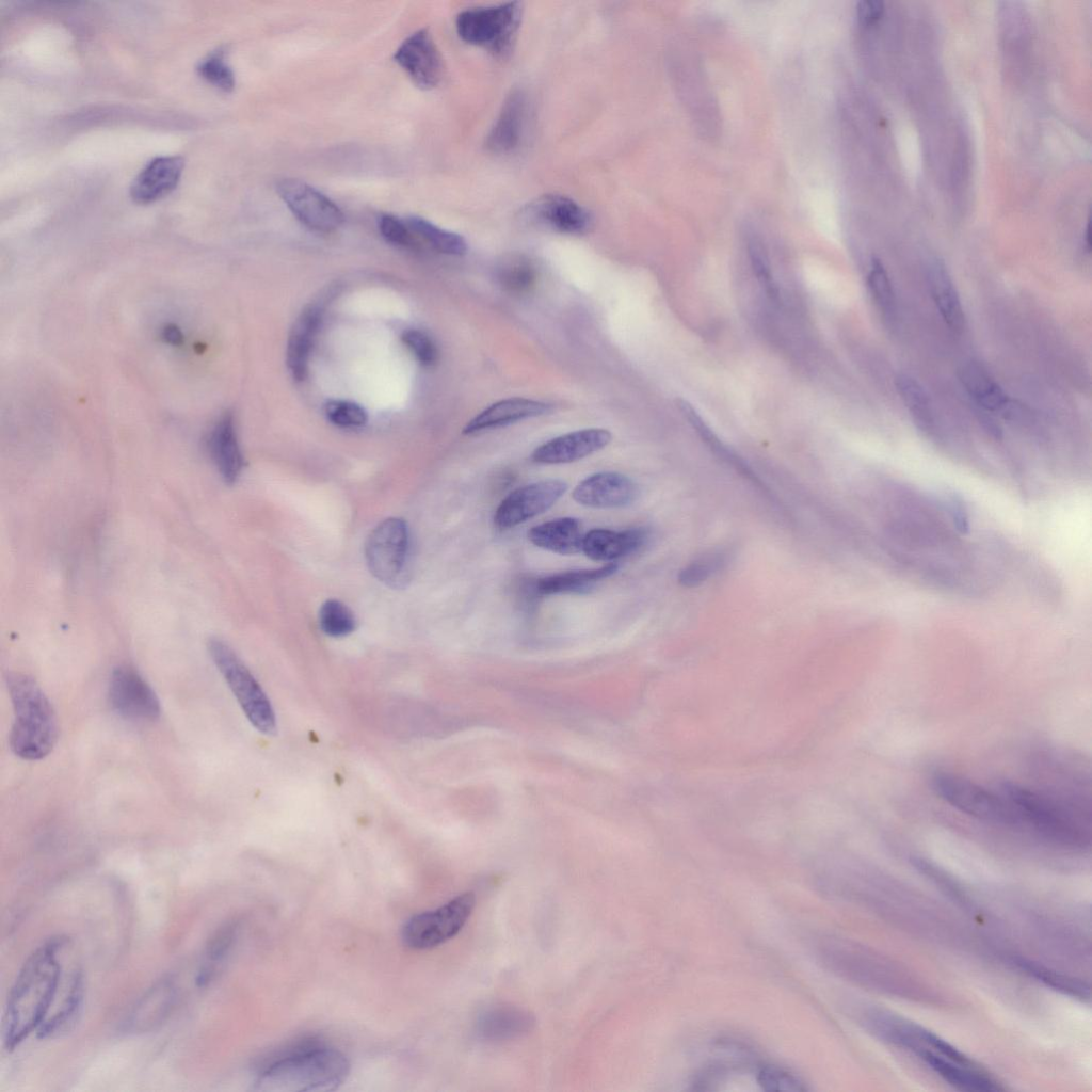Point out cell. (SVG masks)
I'll list each match as a JSON object with an SVG mask.
<instances>
[{
    "instance_id": "cell-1",
    "label": "cell",
    "mask_w": 1092,
    "mask_h": 1092,
    "mask_svg": "<svg viewBox=\"0 0 1092 1092\" xmlns=\"http://www.w3.org/2000/svg\"><path fill=\"white\" fill-rule=\"evenodd\" d=\"M67 938L52 937L37 947L20 968L7 996L3 1043L12 1050L49 1016L63 978Z\"/></svg>"
},
{
    "instance_id": "cell-2",
    "label": "cell",
    "mask_w": 1092,
    "mask_h": 1092,
    "mask_svg": "<svg viewBox=\"0 0 1092 1092\" xmlns=\"http://www.w3.org/2000/svg\"><path fill=\"white\" fill-rule=\"evenodd\" d=\"M349 1073L350 1062L341 1051L327 1047L317 1039H303L266 1060L258 1072L254 1090L333 1091L346 1081Z\"/></svg>"
},
{
    "instance_id": "cell-3",
    "label": "cell",
    "mask_w": 1092,
    "mask_h": 1092,
    "mask_svg": "<svg viewBox=\"0 0 1092 1092\" xmlns=\"http://www.w3.org/2000/svg\"><path fill=\"white\" fill-rule=\"evenodd\" d=\"M7 688L14 709L10 746L22 759H42L52 751L58 739L54 709L36 680L29 675L10 674Z\"/></svg>"
},
{
    "instance_id": "cell-4",
    "label": "cell",
    "mask_w": 1092,
    "mask_h": 1092,
    "mask_svg": "<svg viewBox=\"0 0 1092 1092\" xmlns=\"http://www.w3.org/2000/svg\"><path fill=\"white\" fill-rule=\"evenodd\" d=\"M999 792L1015 815L1017 825H1025L1056 842H1083L1081 826L1071 814L1049 799L1018 785L1006 783Z\"/></svg>"
},
{
    "instance_id": "cell-5",
    "label": "cell",
    "mask_w": 1092,
    "mask_h": 1092,
    "mask_svg": "<svg viewBox=\"0 0 1092 1092\" xmlns=\"http://www.w3.org/2000/svg\"><path fill=\"white\" fill-rule=\"evenodd\" d=\"M208 651L248 721L263 734H275L276 719L271 703L235 651L220 639H211Z\"/></svg>"
},
{
    "instance_id": "cell-6",
    "label": "cell",
    "mask_w": 1092,
    "mask_h": 1092,
    "mask_svg": "<svg viewBox=\"0 0 1092 1092\" xmlns=\"http://www.w3.org/2000/svg\"><path fill=\"white\" fill-rule=\"evenodd\" d=\"M520 19V4L507 2L463 10L456 16L455 28L464 42L504 54L514 42Z\"/></svg>"
},
{
    "instance_id": "cell-7",
    "label": "cell",
    "mask_w": 1092,
    "mask_h": 1092,
    "mask_svg": "<svg viewBox=\"0 0 1092 1092\" xmlns=\"http://www.w3.org/2000/svg\"><path fill=\"white\" fill-rule=\"evenodd\" d=\"M410 555V531L404 519L388 517L379 523L365 543L370 573L391 588L405 583Z\"/></svg>"
},
{
    "instance_id": "cell-8",
    "label": "cell",
    "mask_w": 1092,
    "mask_h": 1092,
    "mask_svg": "<svg viewBox=\"0 0 1092 1092\" xmlns=\"http://www.w3.org/2000/svg\"><path fill=\"white\" fill-rule=\"evenodd\" d=\"M476 897L466 892L441 906L412 916L402 928V941L412 949H430L454 937L467 922Z\"/></svg>"
},
{
    "instance_id": "cell-9",
    "label": "cell",
    "mask_w": 1092,
    "mask_h": 1092,
    "mask_svg": "<svg viewBox=\"0 0 1092 1092\" xmlns=\"http://www.w3.org/2000/svg\"><path fill=\"white\" fill-rule=\"evenodd\" d=\"M934 791L941 799L962 813L979 820L1005 825H1017L1016 818L1005 797L950 773H936L932 778Z\"/></svg>"
},
{
    "instance_id": "cell-10",
    "label": "cell",
    "mask_w": 1092,
    "mask_h": 1092,
    "mask_svg": "<svg viewBox=\"0 0 1092 1092\" xmlns=\"http://www.w3.org/2000/svg\"><path fill=\"white\" fill-rule=\"evenodd\" d=\"M276 192L296 219L312 230L330 232L344 221L334 202L302 180L284 178L276 183Z\"/></svg>"
},
{
    "instance_id": "cell-11",
    "label": "cell",
    "mask_w": 1092,
    "mask_h": 1092,
    "mask_svg": "<svg viewBox=\"0 0 1092 1092\" xmlns=\"http://www.w3.org/2000/svg\"><path fill=\"white\" fill-rule=\"evenodd\" d=\"M566 491L567 483L559 479L518 487L500 502L494 514V524L500 530L512 529L546 512Z\"/></svg>"
},
{
    "instance_id": "cell-12",
    "label": "cell",
    "mask_w": 1092,
    "mask_h": 1092,
    "mask_svg": "<svg viewBox=\"0 0 1092 1092\" xmlns=\"http://www.w3.org/2000/svg\"><path fill=\"white\" fill-rule=\"evenodd\" d=\"M112 708L133 721H154L161 712L160 702L146 680L129 665L113 670L109 684Z\"/></svg>"
},
{
    "instance_id": "cell-13",
    "label": "cell",
    "mask_w": 1092,
    "mask_h": 1092,
    "mask_svg": "<svg viewBox=\"0 0 1092 1092\" xmlns=\"http://www.w3.org/2000/svg\"><path fill=\"white\" fill-rule=\"evenodd\" d=\"M394 59L421 89H433L443 78V60L427 29H420L406 37L396 50Z\"/></svg>"
},
{
    "instance_id": "cell-14",
    "label": "cell",
    "mask_w": 1092,
    "mask_h": 1092,
    "mask_svg": "<svg viewBox=\"0 0 1092 1092\" xmlns=\"http://www.w3.org/2000/svg\"><path fill=\"white\" fill-rule=\"evenodd\" d=\"M638 496L636 482L614 471L591 475L578 483L572 493L577 503L595 509L625 508L632 504Z\"/></svg>"
},
{
    "instance_id": "cell-15",
    "label": "cell",
    "mask_w": 1092,
    "mask_h": 1092,
    "mask_svg": "<svg viewBox=\"0 0 1092 1092\" xmlns=\"http://www.w3.org/2000/svg\"><path fill=\"white\" fill-rule=\"evenodd\" d=\"M525 214L532 221L553 230L582 235L589 231L591 213L573 198L561 194H545L531 202Z\"/></svg>"
},
{
    "instance_id": "cell-16",
    "label": "cell",
    "mask_w": 1092,
    "mask_h": 1092,
    "mask_svg": "<svg viewBox=\"0 0 1092 1092\" xmlns=\"http://www.w3.org/2000/svg\"><path fill=\"white\" fill-rule=\"evenodd\" d=\"M177 998L178 990L175 981L171 978H162L134 1003L123 1022V1030L132 1034L156 1030L172 1014Z\"/></svg>"
},
{
    "instance_id": "cell-17",
    "label": "cell",
    "mask_w": 1092,
    "mask_h": 1092,
    "mask_svg": "<svg viewBox=\"0 0 1092 1092\" xmlns=\"http://www.w3.org/2000/svg\"><path fill=\"white\" fill-rule=\"evenodd\" d=\"M606 429L590 428L555 437L534 449L531 460L540 464H566L584 459L611 441Z\"/></svg>"
},
{
    "instance_id": "cell-18",
    "label": "cell",
    "mask_w": 1092,
    "mask_h": 1092,
    "mask_svg": "<svg viewBox=\"0 0 1092 1092\" xmlns=\"http://www.w3.org/2000/svg\"><path fill=\"white\" fill-rule=\"evenodd\" d=\"M183 165L180 156H161L150 160L131 183L132 199L148 204L168 194L177 186Z\"/></svg>"
},
{
    "instance_id": "cell-19",
    "label": "cell",
    "mask_w": 1092,
    "mask_h": 1092,
    "mask_svg": "<svg viewBox=\"0 0 1092 1092\" xmlns=\"http://www.w3.org/2000/svg\"><path fill=\"white\" fill-rule=\"evenodd\" d=\"M647 540L648 533L644 528H597L584 533L581 551L594 561L611 563L639 551Z\"/></svg>"
},
{
    "instance_id": "cell-20",
    "label": "cell",
    "mask_w": 1092,
    "mask_h": 1092,
    "mask_svg": "<svg viewBox=\"0 0 1092 1092\" xmlns=\"http://www.w3.org/2000/svg\"><path fill=\"white\" fill-rule=\"evenodd\" d=\"M551 411L550 404L537 400L518 397L500 400L468 421L463 429V434L481 433L528 418L547 415Z\"/></svg>"
},
{
    "instance_id": "cell-21",
    "label": "cell",
    "mask_w": 1092,
    "mask_h": 1092,
    "mask_svg": "<svg viewBox=\"0 0 1092 1092\" xmlns=\"http://www.w3.org/2000/svg\"><path fill=\"white\" fill-rule=\"evenodd\" d=\"M527 117V100L520 90L512 91L487 133L486 148L495 154L515 150L523 139Z\"/></svg>"
},
{
    "instance_id": "cell-22",
    "label": "cell",
    "mask_w": 1092,
    "mask_h": 1092,
    "mask_svg": "<svg viewBox=\"0 0 1092 1092\" xmlns=\"http://www.w3.org/2000/svg\"><path fill=\"white\" fill-rule=\"evenodd\" d=\"M938 1076L967 1091H1000L1005 1088L980 1066H967L927 1048L912 1050Z\"/></svg>"
},
{
    "instance_id": "cell-23",
    "label": "cell",
    "mask_w": 1092,
    "mask_h": 1092,
    "mask_svg": "<svg viewBox=\"0 0 1092 1092\" xmlns=\"http://www.w3.org/2000/svg\"><path fill=\"white\" fill-rule=\"evenodd\" d=\"M208 450L223 480L232 484L239 478L244 460L241 453L232 415L225 414L214 424L208 437Z\"/></svg>"
},
{
    "instance_id": "cell-24",
    "label": "cell",
    "mask_w": 1092,
    "mask_h": 1092,
    "mask_svg": "<svg viewBox=\"0 0 1092 1092\" xmlns=\"http://www.w3.org/2000/svg\"><path fill=\"white\" fill-rule=\"evenodd\" d=\"M322 320V309L306 307L294 321L287 342L286 360L293 379L303 381L307 374L308 358Z\"/></svg>"
},
{
    "instance_id": "cell-25",
    "label": "cell",
    "mask_w": 1092,
    "mask_h": 1092,
    "mask_svg": "<svg viewBox=\"0 0 1092 1092\" xmlns=\"http://www.w3.org/2000/svg\"><path fill=\"white\" fill-rule=\"evenodd\" d=\"M582 525L574 517H560L532 527L529 541L539 548L558 555H575L581 551Z\"/></svg>"
},
{
    "instance_id": "cell-26",
    "label": "cell",
    "mask_w": 1092,
    "mask_h": 1092,
    "mask_svg": "<svg viewBox=\"0 0 1092 1092\" xmlns=\"http://www.w3.org/2000/svg\"><path fill=\"white\" fill-rule=\"evenodd\" d=\"M927 280L933 302L946 325L954 333H961L965 317L953 282L938 260H932L927 268Z\"/></svg>"
},
{
    "instance_id": "cell-27",
    "label": "cell",
    "mask_w": 1092,
    "mask_h": 1092,
    "mask_svg": "<svg viewBox=\"0 0 1092 1092\" xmlns=\"http://www.w3.org/2000/svg\"><path fill=\"white\" fill-rule=\"evenodd\" d=\"M959 379L968 396L983 411L1009 413L1010 399L982 365L973 360L963 364Z\"/></svg>"
},
{
    "instance_id": "cell-28",
    "label": "cell",
    "mask_w": 1092,
    "mask_h": 1092,
    "mask_svg": "<svg viewBox=\"0 0 1092 1092\" xmlns=\"http://www.w3.org/2000/svg\"><path fill=\"white\" fill-rule=\"evenodd\" d=\"M617 569V563L611 562L593 569L557 573L540 578L535 589L541 595L582 594L591 591L595 583L614 575Z\"/></svg>"
},
{
    "instance_id": "cell-29",
    "label": "cell",
    "mask_w": 1092,
    "mask_h": 1092,
    "mask_svg": "<svg viewBox=\"0 0 1092 1092\" xmlns=\"http://www.w3.org/2000/svg\"><path fill=\"white\" fill-rule=\"evenodd\" d=\"M84 979L80 976L64 1001L44 1021L37 1030L41 1039H52L66 1034L78 1023L84 1005Z\"/></svg>"
},
{
    "instance_id": "cell-30",
    "label": "cell",
    "mask_w": 1092,
    "mask_h": 1092,
    "mask_svg": "<svg viewBox=\"0 0 1092 1092\" xmlns=\"http://www.w3.org/2000/svg\"><path fill=\"white\" fill-rule=\"evenodd\" d=\"M533 1018L514 1008H499L487 1012L481 1019L480 1031L488 1039H507L526 1032Z\"/></svg>"
},
{
    "instance_id": "cell-31",
    "label": "cell",
    "mask_w": 1092,
    "mask_h": 1092,
    "mask_svg": "<svg viewBox=\"0 0 1092 1092\" xmlns=\"http://www.w3.org/2000/svg\"><path fill=\"white\" fill-rule=\"evenodd\" d=\"M896 389L914 422L925 432H930L934 417L930 399L924 387L912 376L899 374L895 379Z\"/></svg>"
},
{
    "instance_id": "cell-32",
    "label": "cell",
    "mask_w": 1092,
    "mask_h": 1092,
    "mask_svg": "<svg viewBox=\"0 0 1092 1092\" xmlns=\"http://www.w3.org/2000/svg\"><path fill=\"white\" fill-rule=\"evenodd\" d=\"M406 224L414 234L439 253L462 256L467 252V242L459 234L443 229L416 215L408 216Z\"/></svg>"
},
{
    "instance_id": "cell-33",
    "label": "cell",
    "mask_w": 1092,
    "mask_h": 1092,
    "mask_svg": "<svg viewBox=\"0 0 1092 1092\" xmlns=\"http://www.w3.org/2000/svg\"><path fill=\"white\" fill-rule=\"evenodd\" d=\"M497 279L508 292L525 294L530 292L537 279V272L531 261L524 257H512L497 269Z\"/></svg>"
},
{
    "instance_id": "cell-34",
    "label": "cell",
    "mask_w": 1092,
    "mask_h": 1092,
    "mask_svg": "<svg viewBox=\"0 0 1092 1092\" xmlns=\"http://www.w3.org/2000/svg\"><path fill=\"white\" fill-rule=\"evenodd\" d=\"M236 932L237 926L228 924L218 930L209 941L205 950L204 962L196 977V982L199 986L207 985L214 978L219 966L227 957L232 946Z\"/></svg>"
},
{
    "instance_id": "cell-35",
    "label": "cell",
    "mask_w": 1092,
    "mask_h": 1092,
    "mask_svg": "<svg viewBox=\"0 0 1092 1092\" xmlns=\"http://www.w3.org/2000/svg\"><path fill=\"white\" fill-rule=\"evenodd\" d=\"M868 286L883 319L892 323L896 317L895 292L889 276L878 258H873L871 261L868 273Z\"/></svg>"
},
{
    "instance_id": "cell-36",
    "label": "cell",
    "mask_w": 1092,
    "mask_h": 1092,
    "mask_svg": "<svg viewBox=\"0 0 1092 1092\" xmlns=\"http://www.w3.org/2000/svg\"><path fill=\"white\" fill-rule=\"evenodd\" d=\"M319 625L330 637H344L354 631L356 620L353 612L337 599L325 600L319 610Z\"/></svg>"
},
{
    "instance_id": "cell-37",
    "label": "cell",
    "mask_w": 1092,
    "mask_h": 1092,
    "mask_svg": "<svg viewBox=\"0 0 1092 1092\" xmlns=\"http://www.w3.org/2000/svg\"><path fill=\"white\" fill-rule=\"evenodd\" d=\"M756 1081L765 1091L801 1092L807 1090L805 1082L798 1075L772 1064H766L758 1069Z\"/></svg>"
},
{
    "instance_id": "cell-38",
    "label": "cell",
    "mask_w": 1092,
    "mask_h": 1092,
    "mask_svg": "<svg viewBox=\"0 0 1092 1092\" xmlns=\"http://www.w3.org/2000/svg\"><path fill=\"white\" fill-rule=\"evenodd\" d=\"M196 69L204 79L223 91H231L235 86L234 71L221 49L202 60Z\"/></svg>"
},
{
    "instance_id": "cell-39",
    "label": "cell",
    "mask_w": 1092,
    "mask_h": 1092,
    "mask_svg": "<svg viewBox=\"0 0 1092 1092\" xmlns=\"http://www.w3.org/2000/svg\"><path fill=\"white\" fill-rule=\"evenodd\" d=\"M325 413L332 423L342 428L362 427L368 419L365 408L350 401H330Z\"/></svg>"
},
{
    "instance_id": "cell-40",
    "label": "cell",
    "mask_w": 1092,
    "mask_h": 1092,
    "mask_svg": "<svg viewBox=\"0 0 1092 1092\" xmlns=\"http://www.w3.org/2000/svg\"><path fill=\"white\" fill-rule=\"evenodd\" d=\"M721 555H708L687 565L679 574V582L685 587H696L707 580L723 564Z\"/></svg>"
},
{
    "instance_id": "cell-41",
    "label": "cell",
    "mask_w": 1092,
    "mask_h": 1092,
    "mask_svg": "<svg viewBox=\"0 0 1092 1092\" xmlns=\"http://www.w3.org/2000/svg\"><path fill=\"white\" fill-rule=\"evenodd\" d=\"M402 341L422 365L432 366L436 363L438 358L437 348L425 333L418 330H408L403 333Z\"/></svg>"
},
{
    "instance_id": "cell-42",
    "label": "cell",
    "mask_w": 1092,
    "mask_h": 1092,
    "mask_svg": "<svg viewBox=\"0 0 1092 1092\" xmlns=\"http://www.w3.org/2000/svg\"><path fill=\"white\" fill-rule=\"evenodd\" d=\"M749 255L752 268L759 283L765 287L766 292L772 299L777 298V289L771 276L769 262L765 251L756 240L749 242Z\"/></svg>"
},
{
    "instance_id": "cell-43",
    "label": "cell",
    "mask_w": 1092,
    "mask_h": 1092,
    "mask_svg": "<svg viewBox=\"0 0 1092 1092\" xmlns=\"http://www.w3.org/2000/svg\"><path fill=\"white\" fill-rule=\"evenodd\" d=\"M379 229L385 240L392 244L407 246L413 245L415 242L413 231L407 224L405 225V223L391 214H382L380 216Z\"/></svg>"
},
{
    "instance_id": "cell-44",
    "label": "cell",
    "mask_w": 1092,
    "mask_h": 1092,
    "mask_svg": "<svg viewBox=\"0 0 1092 1092\" xmlns=\"http://www.w3.org/2000/svg\"><path fill=\"white\" fill-rule=\"evenodd\" d=\"M1021 965L1035 978L1047 983L1049 986L1056 987L1059 991H1064L1065 993L1073 994L1075 996L1085 997V990L1082 985L1076 983L1074 980L1069 979L1067 977L1065 978L1063 976H1059L1040 966H1034L1032 965V963H1022Z\"/></svg>"
},
{
    "instance_id": "cell-45",
    "label": "cell",
    "mask_w": 1092,
    "mask_h": 1092,
    "mask_svg": "<svg viewBox=\"0 0 1092 1092\" xmlns=\"http://www.w3.org/2000/svg\"><path fill=\"white\" fill-rule=\"evenodd\" d=\"M884 10L881 0H862L857 3L856 13L860 21L869 25L880 18Z\"/></svg>"
},
{
    "instance_id": "cell-46",
    "label": "cell",
    "mask_w": 1092,
    "mask_h": 1092,
    "mask_svg": "<svg viewBox=\"0 0 1092 1092\" xmlns=\"http://www.w3.org/2000/svg\"><path fill=\"white\" fill-rule=\"evenodd\" d=\"M162 336L170 344L179 346L183 342V335L175 324L165 325L162 331Z\"/></svg>"
},
{
    "instance_id": "cell-47",
    "label": "cell",
    "mask_w": 1092,
    "mask_h": 1092,
    "mask_svg": "<svg viewBox=\"0 0 1092 1092\" xmlns=\"http://www.w3.org/2000/svg\"><path fill=\"white\" fill-rule=\"evenodd\" d=\"M1085 243H1086V250H1087V252H1088V253H1090V250H1091V240H1090V224H1089V223L1087 224V228H1086V234H1085Z\"/></svg>"
}]
</instances>
